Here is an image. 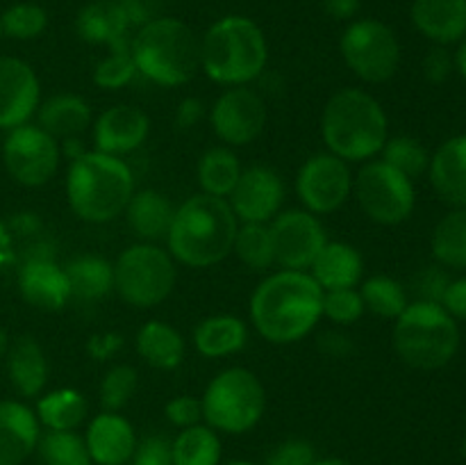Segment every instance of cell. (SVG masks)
Instances as JSON below:
<instances>
[{"instance_id": "cell-1", "label": "cell", "mask_w": 466, "mask_h": 465, "mask_svg": "<svg viewBox=\"0 0 466 465\" xmlns=\"http://www.w3.org/2000/svg\"><path fill=\"white\" fill-rule=\"evenodd\" d=\"M323 317V290L308 272L280 269L255 287L250 324L273 345H294L317 328Z\"/></svg>"}, {"instance_id": "cell-2", "label": "cell", "mask_w": 466, "mask_h": 465, "mask_svg": "<svg viewBox=\"0 0 466 465\" xmlns=\"http://www.w3.org/2000/svg\"><path fill=\"white\" fill-rule=\"evenodd\" d=\"M237 222L228 199L196 194L176 208L167 249L173 260L194 269L214 267L232 253Z\"/></svg>"}, {"instance_id": "cell-3", "label": "cell", "mask_w": 466, "mask_h": 465, "mask_svg": "<svg viewBox=\"0 0 466 465\" xmlns=\"http://www.w3.org/2000/svg\"><path fill=\"white\" fill-rule=\"evenodd\" d=\"M321 137L328 153L344 162H369L390 140L385 108L369 91L344 87L335 91L323 108Z\"/></svg>"}, {"instance_id": "cell-4", "label": "cell", "mask_w": 466, "mask_h": 465, "mask_svg": "<svg viewBox=\"0 0 466 465\" xmlns=\"http://www.w3.org/2000/svg\"><path fill=\"white\" fill-rule=\"evenodd\" d=\"M135 194V173L116 155L85 150L71 160L66 199L73 212L86 223H109L126 212Z\"/></svg>"}, {"instance_id": "cell-5", "label": "cell", "mask_w": 466, "mask_h": 465, "mask_svg": "<svg viewBox=\"0 0 466 465\" xmlns=\"http://www.w3.org/2000/svg\"><path fill=\"white\" fill-rule=\"evenodd\" d=\"M267 62V36L248 16L230 14L218 18L200 39V68L217 85H250L262 76Z\"/></svg>"}, {"instance_id": "cell-6", "label": "cell", "mask_w": 466, "mask_h": 465, "mask_svg": "<svg viewBox=\"0 0 466 465\" xmlns=\"http://www.w3.org/2000/svg\"><path fill=\"white\" fill-rule=\"evenodd\" d=\"M139 76L159 87H180L200 71V39L187 23L159 16L137 30L130 44Z\"/></svg>"}, {"instance_id": "cell-7", "label": "cell", "mask_w": 466, "mask_h": 465, "mask_svg": "<svg viewBox=\"0 0 466 465\" xmlns=\"http://www.w3.org/2000/svg\"><path fill=\"white\" fill-rule=\"evenodd\" d=\"M394 322V351L410 367L432 372L449 365L458 354V322L441 304L410 301L408 308Z\"/></svg>"}, {"instance_id": "cell-8", "label": "cell", "mask_w": 466, "mask_h": 465, "mask_svg": "<svg viewBox=\"0 0 466 465\" xmlns=\"http://www.w3.org/2000/svg\"><path fill=\"white\" fill-rule=\"evenodd\" d=\"M203 419L214 431H250L267 413V390L255 372L246 367H228L218 372L200 397Z\"/></svg>"}, {"instance_id": "cell-9", "label": "cell", "mask_w": 466, "mask_h": 465, "mask_svg": "<svg viewBox=\"0 0 466 465\" xmlns=\"http://www.w3.org/2000/svg\"><path fill=\"white\" fill-rule=\"evenodd\" d=\"M176 283V260L153 242L127 246L114 263V292L132 308H155L171 296Z\"/></svg>"}, {"instance_id": "cell-10", "label": "cell", "mask_w": 466, "mask_h": 465, "mask_svg": "<svg viewBox=\"0 0 466 465\" xmlns=\"http://www.w3.org/2000/svg\"><path fill=\"white\" fill-rule=\"evenodd\" d=\"M353 196L360 210L380 226H399L408 222L417 205L414 181L382 160L362 162L353 176Z\"/></svg>"}, {"instance_id": "cell-11", "label": "cell", "mask_w": 466, "mask_h": 465, "mask_svg": "<svg viewBox=\"0 0 466 465\" xmlns=\"http://www.w3.org/2000/svg\"><path fill=\"white\" fill-rule=\"evenodd\" d=\"M346 67L362 82L382 85L396 76L400 67V44L396 32L376 18H358L339 39Z\"/></svg>"}, {"instance_id": "cell-12", "label": "cell", "mask_w": 466, "mask_h": 465, "mask_svg": "<svg viewBox=\"0 0 466 465\" xmlns=\"http://www.w3.org/2000/svg\"><path fill=\"white\" fill-rule=\"evenodd\" d=\"M3 162L18 185L41 187L57 173L62 146L44 128L25 123L9 130L3 144Z\"/></svg>"}, {"instance_id": "cell-13", "label": "cell", "mask_w": 466, "mask_h": 465, "mask_svg": "<svg viewBox=\"0 0 466 465\" xmlns=\"http://www.w3.org/2000/svg\"><path fill=\"white\" fill-rule=\"evenodd\" d=\"M296 196L303 210L317 214H332L353 196V173L349 162L332 153H314L300 164L296 173Z\"/></svg>"}, {"instance_id": "cell-14", "label": "cell", "mask_w": 466, "mask_h": 465, "mask_svg": "<svg viewBox=\"0 0 466 465\" xmlns=\"http://www.w3.org/2000/svg\"><path fill=\"white\" fill-rule=\"evenodd\" d=\"M267 100L248 85L228 87L209 109L214 135L230 149L253 144L267 128Z\"/></svg>"}, {"instance_id": "cell-15", "label": "cell", "mask_w": 466, "mask_h": 465, "mask_svg": "<svg viewBox=\"0 0 466 465\" xmlns=\"http://www.w3.org/2000/svg\"><path fill=\"white\" fill-rule=\"evenodd\" d=\"M268 228L276 249V264L291 272H308L328 242L321 219L308 210H280L268 222Z\"/></svg>"}, {"instance_id": "cell-16", "label": "cell", "mask_w": 466, "mask_h": 465, "mask_svg": "<svg viewBox=\"0 0 466 465\" xmlns=\"http://www.w3.org/2000/svg\"><path fill=\"white\" fill-rule=\"evenodd\" d=\"M228 203L239 223H268L285 203V182L276 169L253 164L241 171Z\"/></svg>"}, {"instance_id": "cell-17", "label": "cell", "mask_w": 466, "mask_h": 465, "mask_svg": "<svg viewBox=\"0 0 466 465\" xmlns=\"http://www.w3.org/2000/svg\"><path fill=\"white\" fill-rule=\"evenodd\" d=\"M41 103V85L35 68L21 57H0V130L30 123Z\"/></svg>"}, {"instance_id": "cell-18", "label": "cell", "mask_w": 466, "mask_h": 465, "mask_svg": "<svg viewBox=\"0 0 466 465\" xmlns=\"http://www.w3.org/2000/svg\"><path fill=\"white\" fill-rule=\"evenodd\" d=\"M150 132L148 114L135 105H114L94 121V150L123 158L144 146Z\"/></svg>"}, {"instance_id": "cell-19", "label": "cell", "mask_w": 466, "mask_h": 465, "mask_svg": "<svg viewBox=\"0 0 466 465\" xmlns=\"http://www.w3.org/2000/svg\"><path fill=\"white\" fill-rule=\"evenodd\" d=\"M18 290L25 304L44 313H57L71 301L66 272L50 255L27 258L18 269Z\"/></svg>"}, {"instance_id": "cell-20", "label": "cell", "mask_w": 466, "mask_h": 465, "mask_svg": "<svg viewBox=\"0 0 466 465\" xmlns=\"http://www.w3.org/2000/svg\"><path fill=\"white\" fill-rule=\"evenodd\" d=\"M91 463L96 465H127L135 456L139 438L130 419L121 413L103 410L89 422L85 433Z\"/></svg>"}, {"instance_id": "cell-21", "label": "cell", "mask_w": 466, "mask_h": 465, "mask_svg": "<svg viewBox=\"0 0 466 465\" xmlns=\"http://www.w3.org/2000/svg\"><path fill=\"white\" fill-rule=\"evenodd\" d=\"M41 424L23 401H0V465H23L36 451Z\"/></svg>"}, {"instance_id": "cell-22", "label": "cell", "mask_w": 466, "mask_h": 465, "mask_svg": "<svg viewBox=\"0 0 466 465\" xmlns=\"http://www.w3.org/2000/svg\"><path fill=\"white\" fill-rule=\"evenodd\" d=\"M428 178L444 203L466 208V135L451 137L431 155Z\"/></svg>"}, {"instance_id": "cell-23", "label": "cell", "mask_w": 466, "mask_h": 465, "mask_svg": "<svg viewBox=\"0 0 466 465\" xmlns=\"http://www.w3.org/2000/svg\"><path fill=\"white\" fill-rule=\"evenodd\" d=\"M410 16L435 46L458 44L466 36V0H414Z\"/></svg>"}, {"instance_id": "cell-24", "label": "cell", "mask_w": 466, "mask_h": 465, "mask_svg": "<svg viewBox=\"0 0 466 465\" xmlns=\"http://www.w3.org/2000/svg\"><path fill=\"white\" fill-rule=\"evenodd\" d=\"M5 363L9 383L21 397H39L48 386L50 365L36 337L21 336L9 342Z\"/></svg>"}, {"instance_id": "cell-25", "label": "cell", "mask_w": 466, "mask_h": 465, "mask_svg": "<svg viewBox=\"0 0 466 465\" xmlns=\"http://www.w3.org/2000/svg\"><path fill=\"white\" fill-rule=\"evenodd\" d=\"M130 27L116 0H94L85 5L76 18V30L82 41L107 48L130 44Z\"/></svg>"}, {"instance_id": "cell-26", "label": "cell", "mask_w": 466, "mask_h": 465, "mask_svg": "<svg viewBox=\"0 0 466 465\" xmlns=\"http://www.w3.org/2000/svg\"><path fill=\"white\" fill-rule=\"evenodd\" d=\"M364 274V258L349 242H326L317 260L309 267V276L326 290H346L358 287Z\"/></svg>"}, {"instance_id": "cell-27", "label": "cell", "mask_w": 466, "mask_h": 465, "mask_svg": "<svg viewBox=\"0 0 466 465\" xmlns=\"http://www.w3.org/2000/svg\"><path fill=\"white\" fill-rule=\"evenodd\" d=\"M173 217H176V205L167 194L157 190L135 191L126 208L130 231L141 242H153V244L167 240Z\"/></svg>"}, {"instance_id": "cell-28", "label": "cell", "mask_w": 466, "mask_h": 465, "mask_svg": "<svg viewBox=\"0 0 466 465\" xmlns=\"http://www.w3.org/2000/svg\"><path fill=\"white\" fill-rule=\"evenodd\" d=\"M36 126L44 128L55 140H73L91 128V108L77 94H55L39 103L36 109Z\"/></svg>"}, {"instance_id": "cell-29", "label": "cell", "mask_w": 466, "mask_h": 465, "mask_svg": "<svg viewBox=\"0 0 466 465\" xmlns=\"http://www.w3.org/2000/svg\"><path fill=\"white\" fill-rule=\"evenodd\" d=\"M248 342V324L235 315H209L194 328V346L205 358H228Z\"/></svg>"}, {"instance_id": "cell-30", "label": "cell", "mask_w": 466, "mask_h": 465, "mask_svg": "<svg viewBox=\"0 0 466 465\" xmlns=\"http://www.w3.org/2000/svg\"><path fill=\"white\" fill-rule=\"evenodd\" d=\"M187 342L173 324L162 319H150L137 333V354L146 365L162 372L180 367L185 360Z\"/></svg>"}, {"instance_id": "cell-31", "label": "cell", "mask_w": 466, "mask_h": 465, "mask_svg": "<svg viewBox=\"0 0 466 465\" xmlns=\"http://www.w3.org/2000/svg\"><path fill=\"white\" fill-rule=\"evenodd\" d=\"M64 272L71 287V299L82 304H96L114 292V263L103 255H76L64 264Z\"/></svg>"}, {"instance_id": "cell-32", "label": "cell", "mask_w": 466, "mask_h": 465, "mask_svg": "<svg viewBox=\"0 0 466 465\" xmlns=\"http://www.w3.org/2000/svg\"><path fill=\"white\" fill-rule=\"evenodd\" d=\"M35 413L48 431H77L86 422L89 401L76 388H57L39 397Z\"/></svg>"}, {"instance_id": "cell-33", "label": "cell", "mask_w": 466, "mask_h": 465, "mask_svg": "<svg viewBox=\"0 0 466 465\" xmlns=\"http://www.w3.org/2000/svg\"><path fill=\"white\" fill-rule=\"evenodd\" d=\"M241 164L235 150L230 146H214V149L205 150L196 167V178L203 190V194L218 196V199H228L235 190L237 181L241 176Z\"/></svg>"}, {"instance_id": "cell-34", "label": "cell", "mask_w": 466, "mask_h": 465, "mask_svg": "<svg viewBox=\"0 0 466 465\" xmlns=\"http://www.w3.org/2000/svg\"><path fill=\"white\" fill-rule=\"evenodd\" d=\"M171 447L173 465H221V438L208 424L180 429Z\"/></svg>"}, {"instance_id": "cell-35", "label": "cell", "mask_w": 466, "mask_h": 465, "mask_svg": "<svg viewBox=\"0 0 466 465\" xmlns=\"http://www.w3.org/2000/svg\"><path fill=\"white\" fill-rule=\"evenodd\" d=\"M432 255L441 267L466 269V208H455L432 231Z\"/></svg>"}, {"instance_id": "cell-36", "label": "cell", "mask_w": 466, "mask_h": 465, "mask_svg": "<svg viewBox=\"0 0 466 465\" xmlns=\"http://www.w3.org/2000/svg\"><path fill=\"white\" fill-rule=\"evenodd\" d=\"M232 253L250 272H268L276 264V249L268 223H239Z\"/></svg>"}, {"instance_id": "cell-37", "label": "cell", "mask_w": 466, "mask_h": 465, "mask_svg": "<svg viewBox=\"0 0 466 465\" xmlns=\"http://www.w3.org/2000/svg\"><path fill=\"white\" fill-rule=\"evenodd\" d=\"M360 296L364 301V310L382 319H396L410 305V296L403 283L385 276V274L367 278L360 285Z\"/></svg>"}, {"instance_id": "cell-38", "label": "cell", "mask_w": 466, "mask_h": 465, "mask_svg": "<svg viewBox=\"0 0 466 465\" xmlns=\"http://www.w3.org/2000/svg\"><path fill=\"white\" fill-rule=\"evenodd\" d=\"M36 454L44 465H94L85 436L77 431H46L36 442Z\"/></svg>"}, {"instance_id": "cell-39", "label": "cell", "mask_w": 466, "mask_h": 465, "mask_svg": "<svg viewBox=\"0 0 466 465\" xmlns=\"http://www.w3.org/2000/svg\"><path fill=\"white\" fill-rule=\"evenodd\" d=\"M380 155L382 162L394 167L396 171L408 176L410 181L421 178L423 173H428V167H431V153H428V149L417 140V137L410 135L390 137V140L385 141V146H382Z\"/></svg>"}, {"instance_id": "cell-40", "label": "cell", "mask_w": 466, "mask_h": 465, "mask_svg": "<svg viewBox=\"0 0 466 465\" xmlns=\"http://www.w3.org/2000/svg\"><path fill=\"white\" fill-rule=\"evenodd\" d=\"M137 388H139V374L132 365L116 363L103 374L100 381V406L103 410H112V413H121L130 399L135 397Z\"/></svg>"}, {"instance_id": "cell-41", "label": "cell", "mask_w": 466, "mask_h": 465, "mask_svg": "<svg viewBox=\"0 0 466 465\" xmlns=\"http://www.w3.org/2000/svg\"><path fill=\"white\" fill-rule=\"evenodd\" d=\"M0 27H3V35L12 39H36L48 27V12L36 3H16L5 9L0 16Z\"/></svg>"}, {"instance_id": "cell-42", "label": "cell", "mask_w": 466, "mask_h": 465, "mask_svg": "<svg viewBox=\"0 0 466 465\" xmlns=\"http://www.w3.org/2000/svg\"><path fill=\"white\" fill-rule=\"evenodd\" d=\"M130 44L109 48L107 57H103L98 64H96V68H94V85L96 87H100V89H107V91H116V89H123V87L130 85V82L139 76L135 59H132Z\"/></svg>"}, {"instance_id": "cell-43", "label": "cell", "mask_w": 466, "mask_h": 465, "mask_svg": "<svg viewBox=\"0 0 466 465\" xmlns=\"http://www.w3.org/2000/svg\"><path fill=\"white\" fill-rule=\"evenodd\" d=\"M364 310V301L358 287L346 290H326L323 292V317L330 319L337 326H350L358 322Z\"/></svg>"}, {"instance_id": "cell-44", "label": "cell", "mask_w": 466, "mask_h": 465, "mask_svg": "<svg viewBox=\"0 0 466 465\" xmlns=\"http://www.w3.org/2000/svg\"><path fill=\"white\" fill-rule=\"evenodd\" d=\"M314 460H317V450L312 447V442L291 438V440L280 442L268 454L267 465H314Z\"/></svg>"}, {"instance_id": "cell-45", "label": "cell", "mask_w": 466, "mask_h": 465, "mask_svg": "<svg viewBox=\"0 0 466 465\" xmlns=\"http://www.w3.org/2000/svg\"><path fill=\"white\" fill-rule=\"evenodd\" d=\"M164 415H167V419L173 427L187 429L203 422V406H200V399H196V397L177 395L167 401Z\"/></svg>"}, {"instance_id": "cell-46", "label": "cell", "mask_w": 466, "mask_h": 465, "mask_svg": "<svg viewBox=\"0 0 466 465\" xmlns=\"http://www.w3.org/2000/svg\"><path fill=\"white\" fill-rule=\"evenodd\" d=\"M451 278L446 276V272H441V267H426L414 276L412 281V292L417 294L414 301H431V304H441V296H444L446 287H449Z\"/></svg>"}, {"instance_id": "cell-47", "label": "cell", "mask_w": 466, "mask_h": 465, "mask_svg": "<svg viewBox=\"0 0 466 465\" xmlns=\"http://www.w3.org/2000/svg\"><path fill=\"white\" fill-rule=\"evenodd\" d=\"M171 438L167 436H148L137 445L132 465H173V447Z\"/></svg>"}, {"instance_id": "cell-48", "label": "cell", "mask_w": 466, "mask_h": 465, "mask_svg": "<svg viewBox=\"0 0 466 465\" xmlns=\"http://www.w3.org/2000/svg\"><path fill=\"white\" fill-rule=\"evenodd\" d=\"M423 78H426L431 85H444L451 78V73L455 71V59L446 46H432L426 55H423L421 62Z\"/></svg>"}, {"instance_id": "cell-49", "label": "cell", "mask_w": 466, "mask_h": 465, "mask_svg": "<svg viewBox=\"0 0 466 465\" xmlns=\"http://www.w3.org/2000/svg\"><path fill=\"white\" fill-rule=\"evenodd\" d=\"M116 3L121 5L123 14L132 27H141L159 18L164 7L162 0H116Z\"/></svg>"}, {"instance_id": "cell-50", "label": "cell", "mask_w": 466, "mask_h": 465, "mask_svg": "<svg viewBox=\"0 0 466 465\" xmlns=\"http://www.w3.org/2000/svg\"><path fill=\"white\" fill-rule=\"evenodd\" d=\"M123 336L114 331H105V333H96V336L89 337L86 342V351H89L91 358L96 360H109L123 349Z\"/></svg>"}, {"instance_id": "cell-51", "label": "cell", "mask_w": 466, "mask_h": 465, "mask_svg": "<svg viewBox=\"0 0 466 465\" xmlns=\"http://www.w3.org/2000/svg\"><path fill=\"white\" fill-rule=\"evenodd\" d=\"M441 305L446 313L455 319V322H466V276L455 278L449 283L444 296H441Z\"/></svg>"}, {"instance_id": "cell-52", "label": "cell", "mask_w": 466, "mask_h": 465, "mask_svg": "<svg viewBox=\"0 0 466 465\" xmlns=\"http://www.w3.org/2000/svg\"><path fill=\"white\" fill-rule=\"evenodd\" d=\"M205 117V103L196 96H187V98L180 100L176 109V126L180 130H189V128L198 126Z\"/></svg>"}, {"instance_id": "cell-53", "label": "cell", "mask_w": 466, "mask_h": 465, "mask_svg": "<svg viewBox=\"0 0 466 465\" xmlns=\"http://www.w3.org/2000/svg\"><path fill=\"white\" fill-rule=\"evenodd\" d=\"M319 349L328 356H335V358H341V356H349L353 351V340H350L346 333L341 331H326L319 336Z\"/></svg>"}, {"instance_id": "cell-54", "label": "cell", "mask_w": 466, "mask_h": 465, "mask_svg": "<svg viewBox=\"0 0 466 465\" xmlns=\"http://www.w3.org/2000/svg\"><path fill=\"white\" fill-rule=\"evenodd\" d=\"M321 5L335 21H350L360 12V0H321Z\"/></svg>"}, {"instance_id": "cell-55", "label": "cell", "mask_w": 466, "mask_h": 465, "mask_svg": "<svg viewBox=\"0 0 466 465\" xmlns=\"http://www.w3.org/2000/svg\"><path fill=\"white\" fill-rule=\"evenodd\" d=\"M453 59H455V71H458L466 80V36L462 39V44H460V48L455 50Z\"/></svg>"}, {"instance_id": "cell-56", "label": "cell", "mask_w": 466, "mask_h": 465, "mask_svg": "<svg viewBox=\"0 0 466 465\" xmlns=\"http://www.w3.org/2000/svg\"><path fill=\"white\" fill-rule=\"evenodd\" d=\"M314 465H355V463H350V460L346 459H339V456H328V459H317L314 460Z\"/></svg>"}, {"instance_id": "cell-57", "label": "cell", "mask_w": 466, "mask_h": 465, "mask_svg": "<svg viewBox=\"0 0 466 465\" xmlns=\"http://www.w3.org/2000/svg\"><path fill=\"white\" fill-rule=\"evenodd\" d=\"M7 349H9V336H7V331L0 326V363H3L5 356H7Z\"/></svg>"}, {"instance_id": "cell-58", "label": "cell", "mask_w": 466, "mask_h": 465, "mask_svg": "<svg viewBox=\"0 0 466 465\" xmlns=\"http://www.w3.org/2000/svg\"><path fill=\"white\" fill-rule=\"evenodd\" d=\"M226 465H258V463H250V460H230Z\"/></svg>"}, {"instance_id": "cell-59", "label": "cell", "mask_w": 466, "mask_h": 465, "mask_svg": "<svg viewBox=\"0 0 466 465\" xmlns=\"http://www.w3.org/2000/svg\"><path fill=\"white\" fill-rule=\"evenodd\" d=\"M462 451H464V456H466V440L462 442Z\"/></svg>"}, {"instance_id": "cell-60", "label": "cell", "mask_w": 466, "mask_h": 465, "mask_svg": "<svg viewBox=\"0 0 466 465\" xmlns=\"http://www.w3.org/2000/svg\"><path fill=\"white\" fill-rule=\"evenodd\" d=\"M0 39H3V27H0Z\"/></svg>"}]
</instances>
